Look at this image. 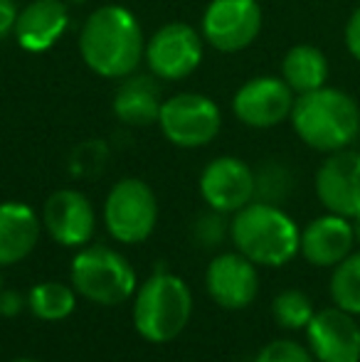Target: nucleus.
Listing matches in <instances>:
<instances>
[{
    "label": "nucleus",
    "mask_w": 360,
    "mask_h": 362,
    "mask_svg": "<svg viewBox=\"0 0 360 362\" xmlns=\"http://www.w3.org/2000/svg\"><path fill=\"white\" fill-rule=\"evenodd\" d=\"M146 52L139 18L124 5H101L79 30V54L94 74L126 79L139 69Z\"/></svg>",
    "instance_id": "f257e3e1"
},
{
    "label": "nucleus",
    "mask_w": 360,
    "mask_h": 362,
    "mask_svg": "<svg viewBox=\"0 0 360 362\" xmlns=\"http://www.w3.org/2000/svg\"><path fill=\"white\" fill-rule=\"evenodd\" d=\"M289 121L303 146L326 156L351 148L360 136L358 101L348 91L328 84L308 94H298Z\"/></svg>",
    "instance_id": "f03ea898"
},
{
    "label": "nucleus",
    "mask_w": 360,
    "mask_h": 362,
    "mask_svg": "<svg viewBox=\"0 0 360 362\" xmlns=\"http://www.w3.org/2000/svg\"><path fill=\"white\" fill-rule=\"evenodd\" d=\"M230 237L237 252L257 267H284L298 254L301 229L279 205L252 200L235 212Z\"/></svg>",
    "instance_id": "7ed1b4c3"
},
{
    "label": "nucleus",
    "mask_w": 360,
    "mask_h": 362,
    "mask_svg": "<svg viewBox=\"0 0 360 362\" xmlns=\"http://www.w3.org/2000/svg\"><path fill=\"white\" fill-rule=\"evenodd\" d=\"M192 315L190 286L175 274H156L136 291L134 325L149 343H170Z\"/></svg>",
    "instance_id": "20e7f679"
},
{
    "label": "nucleus",
    "mask_w": 360,
    "mask_h": 362,
    "mask_svg": "<svg viewBox=\"0 0 360 362\" xmlns=\"http://www.w3.org/2000/svg\"><path fill=\"white\" fill-rule=\"evenodd\" d=\"M72 286L96 305H119L136 296V272L116 249L91 244L72 259Z\"/></svg>",
    "instance_id": "39448f33"
},
{
    "label": "nucleus",
    "mask_w": 360,
    "mask_h": 362,
    "mask_svg": "<svg viewBox=\"0 0 360 362\" xmlns=\"http://www.w3.org/2000/svg\"><path fill=\"white\" fill-rule=\"evenodd\" d=\"M104 224L121 244H141L158 224V200L149 182L124 177L114 182L104 200Z\"/></svg>",
    "instance_id": "423d86ee"
},
{
    "label": "nucleus",
    "mask_w": 360,
    "mask_h": 362,
    "mask_svg": "<svg viewBox=\"0 0 360 362\" xmlns=\"http://www.w3.org/2000/svg\"><path fill=\"white\" fill-rule=\"evenodd\" d=\"M158 126L161 134L173 146L202 148L217 139L222 129V114L210 96L180 91L163 99Z\"/></svg>",
    "instance_id": "0eeeda50"
},
{
    "label": "nucleus",
    "mask_w": 360,
    "mask_h": 362,
    "mask_svg": "<svg viewBox=\"0 0 360 362\" xmlns=\"http://www.w3.org/2000/svg\"><path fill=\"white\" fill-rule=\"evenodd\" d=\"M262 23L260 0H210L200 20V35L217 52L235 54L260 37Z\"/></svg>",
    "instance_id": "6e6552de"
},
{
    "label": "nucleus",
    "mask_w": 360,
    "mask_h": 362,
    "mask_svg": "<svg viewBox=\"0 0 360 362\" xmlns=\"http://www.w3.org/2000/svg\"><path fill=\"white\" fill-rule=\"evenodd\" d=\"M202 40L200 30L187 23H166L146 40L144 59L149 72L156 79L180 81L187 79L202 62Z\"/></svg>",
    "instance_id": "1a4fd4ad"
},
{
    "label": "nucleus",
    "mask_w": 360,
    "mask_h": 362,
    "mask_svg": "<svg viewBox=\"0 0 360 362\" xmlns=\"http://www.w3.org/2000/svg\"><path fill=\"white\" fill-rule=\"evenodd\" d=\"M296 94L281 76H255L232 96V114L250 129H274L291 116Z\"/></svg>",
    "instance_id": "9d476101"
},
{
    "label": "nucleus",
    "mask_w": 360,
    "mask_h": 362,
    "mask_svg": "<svg viewBox=\"0 0 360 362\" xmlns=\"http://www.w3.org/2000/svg\"><path fill=\"white\" fill-rule=\"evenodd\" d=\"M200 195L210 210L235 215L255 200V170L235 156H220L200 175Z\"/></svg>",
    "instance_id": "9b49d317"
},
{
    "label": "nucleus",
    "mask_w": 360,
    "mask_h": 362,
    "mask_svg": "<svg viewBox=\"0 0 360 362\" xmlns=\"http://www.w3.org/2000/svg\"><path fill=\"white\" fill-rule=\"evenodd\" d=\"M316 197L328 212L353 219L360 215V153L343 148L328 153L316 170Z\"/></svg>",
    "instance_id": "f8f14e48"
},
{
    "label": "nucleus",
    "mask_w": 360,
    "mask_h": 362,
    "mask_svg": "<svg viewBox=\"0 0 360 362\" xmlns=\"http://www.w3.org/2000/svg\"><path fill=\"white\" fill-rule=\"evenodd\" d=\"M207 296L225 310H242L255 303L260 293L257 264L240 252L217 254L205 272Z\"/></svg>",
    "instance_id": "ddd939ff"
},
{
    "label": "nucleus",
    "mask_w": 360,
    "mask_h": 362,
    "mask_svg": "<svg viewBox=\"0 0 360 362\" xmlns=\"http://www.w3.org/2000/svg\"><path fill=\"white\" fill-rule=\"evenodd\" d=\"M306 340L316 362H360V325L338 305L313 313Z\"/></svg>",
    "instance_id": "4468645a"
},
{
    "label": "nucleus",
    "mask_w": 360,
    "mask_h": 362,
    "mask_svg": "<svg viewBox=\"0 0 360 362\" xmlns=\"http://www.w3.org/2000/svg\"><path fill=\"white\" fill-rule=\"evenodd\" d=\"M42 227L62 247H87L96 229L94 205L79 190H57L45 200Z\"/></svg>",
    "instance_id": "2eb2a0df"
},
{
    "label": "nucleus",
    "mask_w": 360,
    "mask_h": 362,
    "mask_svg": "<svg viewBox=\"0 0 360 362\" xmlns=\"http://www.w3.org/2000/svg\"><path fill=\"white\" fill-rule=\"evenodd\" d=\"M69 28V8L64 0H30L20 8L13 37L25 52L42 54L64 37Z\"/></svg>",
    "instance_id": "dca6fc26"
},
{
    "label": "nucleus",
    "mask_w": 360,
    "mask_h": 362,
    "mask_svg": "<svg viewBox=\"0 0 360 362\" xmlns=\"http://www.w3.org/2000/svg\"><path fill=\"white\" fill-rule=\"evenodd\" d=\"M353 244H356V234H353L351 219L328 212L303 227L298 254H303V259L313 267L333 269L348 254H353Z\"/></svg>",
    "instance_id": "f3484780"
},
{
    "label": "nucleus",
    "mask_w": 360,
    "mask_h": 362,
    "mask_svg": "<svg viewBox=\"0 0 360 362\" xmlns=\"http://www.w3.org/2000/svg\"><path fill=\"white\" fill-rule=\"evenodd\" d=\"M161 86L156 84L153 74H129L121 79L114 94V114L121 124L146 129V126L158 124L161 116Z\"/></svg>",
    "instance_id": "a211bd4d"
},
{
    "label": "nucleus",
    "mask_w": 360,
    "mask_h": 362,
    "mask_svg": "<svg viewBox=\"0 0 360 362\" xmlns=\"http://www.w3.org/2000/svg\"><path fill=\"white\" fill-rule=\"evenodd\" d=\"M42 232V222L25 202L0 205V267H10L35 252Z\"/></svg>",
    "instance_id": "6ab92c4d"
},
{
    "label": "nucleus",
    "mask_w": 360,
    "mask_h": 362,
    "mask_svg": "<svg viewBox=\"0 0 360 362\" xmlns=\"http://www.w3.org/2000/svg\"><path fill=\"white\" fill-rule=\"evenodd\" d=\"M328 72V57L313 45H294L281 59V79L296 96L326 86Z\"/></svg>",
    "instance_id": "aec40b11"
},
{
    "label": "nucleus",
    "mask_w": 360,
    "mask_h": 362,
    "mask_svg": "<svg viewBox=\"0 0 360 362\" xmlns=\"http://www.w3.org/2000/svg\"><path fill=\"white\" fill-rule=\"evenodd\" d=\"M77 291L62 281H42L35 284L28 293V308L40 320H64L77 308Z\"/></svg>",
    "instance_id": "412c9836"
},
{
    "label": "nucleus",
    "mask_w": 360,
    "mask_h": 362,
    "mask_svg": "<svg viewBox=\"0 0 360 362\" xmlns=\"http://www.w3.org/2000/svg\"><path fill=\"white\" fill-rule=\"evenodd\" d=\"M331 298L346 313L360 315V252L348 254L331 274Z\"/></svg>",
    "instance_id": "4be33fe9"
},
{
    "label": "nucleus",
    "mask_w": 360,
    "mask_h": 362,
    "mask_svg": "<svg viewBox=\"0 0 360 362\" xmlns=\"http://www.w3.org/2000/svg\"><path fill=\"white\" fill-rule=\"evenodd\" d=\"M313 313L316 310H313L311 298L298 288H284L272 300V315L284 330H306Z\"/></svg>",
    "instance_id": "5701e85b"
},
{
    "label": "nucleus",
    "mask_w": 360,
    "mask_h": 362,
    "mask_svg": "<svg viewBox=\"0 0 360 362\" xmlns=\"http://www.w3.org/2000/svg\"><path fill=\"white\" fill-rule=\"evenodd\" d=\"M294 190V175L289 165L279 160H267L255 170V200L281 205Z\"/></svg>",
    "instance_id": "b1692460"
},
{
    "label": "nucleus",
    "mask_w": 360,
    "mask_h": 362,
    "mask_svg": "<svg viewBox=\"0 0 360 362\" xmlns=\"http://www.w3.org/2000/svg\"><path fill=\"white\" fill-rule=\"evenodd\" d=\"M227 232H230V224H227L225 215L217 210H210V207H207V212H202V215L192 222V229H190L192 242L202 249L220 247V244L225 242Z\"/></svg>",
    "instance_id": "393cba45"
},
{
    "label": "nucleus",
    "mask_w": 360,
    "mask_h": 362,
    "mask_svg": "<svg viewBox=\"0 0 360 362\" xmlns=\"http://www.w3.org/2000/svg\"><path fill=\"white\" fill-rule=\"evenodd\" d=\"M255 362H316L311 350L303 348L296 340H272L260 350Z\"/></svg>",
    "instance_id": "a878e982"
},
{
    "label": "nucleus",
    "mask_w": 360,
    "mask_h": 362,
    "mask_svg": "<svg viewBox=\"0 0 360 362\" xmlns=\"http://www.w3.org/2000/svg\"><path fill=\"white\" fill-rule=\"evenodd\" d=\"M28 308V296H23L20 291L3 288L0 291V315L3 318H15Z\"/></svg>",
    "instance_id": "bb28decb"
},
{
    "label": "nucleus",
    "mask_w": 360,
    "mask_h": 362,
    "mask_svg": "<svg viewBox=\"0 0 360 362\" xmlns=\"http://www.w3.org/2000/svg\"><path fill=\"white\" fill-rule=\"evenodd\" d=\"M343 40H346V47L351 52V57L360 62V5L351 13V18H348L346 30H343Z\"/></svg>",
    "instance_id": "cd10ccee"
},
{
    "label": "nucleus",
    "mask_w": 360,
    "mask_h": 362,
    "mask_svg": "<svg viewBox=\"0 0 360 362\" xmlns=\"http://www.w3.org/2000/svg\"><path fill=\"white\" fill-rule=\"evenodd\" d=\"M18 13L20 10L15 5V0H0V42H5L13 35Z\"/></svg>",
    "instance_id": "c85d7f7f"
},
{
    "label": "nucleus",
    "mask_w": 360,
    "mask_h": 362,
    "mask_svg": "<svg viewBox=\"0 0 360 362\" xmlns=\"http://www.w3.org/2000/svg\"><path fill=\"white\" fill-rule=\"evenodd\" d=\"M353 234H356V244L360 247V215L353 217Z\"/></svg>",
    "instance_id": "c756f323"
},
{
    "label": "nucleus",
    "mask_w": 360,
    "mask_h": 362,
    "mask_svg": "<svg viewBox=\"0 0 360 362\" xmlns=\"http://www.w3.org/2000/svg\"><path fill=\"white\" fill-rule=\"evenodd\" d=\"M10 362H40V360H33V358H18V360H10Z\"/></svg>",
    "instance_id": "7c9ffc66"
},
{
    "label": "nucleus",
    "mask_w": 360,
    "mask_h": 362,
    "mask_svg": "<svg viewBox=\"0 0 360 362\" xmlns=\"http://www.w3.org/2000/svg\"><path fill=\"white\" fill-rule=\"evenodd\" d=\"M67 3H77L79 5V3H87V0H67Z\"/></svg>",
    "instance_id": "2f4dec72"
},
{
    "label": "nucleus",
    "mask_w": 360,
    "mask_h": 362,
    "mask_svg": "<svg viewBox=\"0 0 360 362\" xmlns=\"http://www.w3.org/2000/svg\"><path fill=\"white\" fill-rule=\"evenodd\" d=\"M0 291H3V276H0Z\"/></svg>",
    "instance_id": "473e14b6"
}]
</instances>
